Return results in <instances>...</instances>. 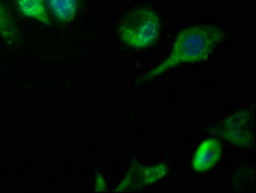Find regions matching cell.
<instances>
[{"label":"cell","instance_id":"277c9868","mask_svg":"<svg viewBox=\"0 0 256 193\" xmlns=\"http://www.w3.org/2000/svg\"><path fill=\"white\" fill-rule=\"evenodd\" d=\"M166 172H168V169L164 164L156 166L133 165L118 190H133L147 187L150 184L156 183L157 180L166 176Z\"/></svg>","mask_w":256,"mask_h":193},{"label":"cell","instance_id":"8992f818","mask_svg":"<svg viewBox=\"0 0 256 193\" xmlns=\"http://www.w3.org/2000/svg\"><path fill=\"white\" fill-rule=\"evenodd\" d=\"M50 18L60 24L72 22L82 10L84 0H46Z\"/></svg>","mask_w":256,"mask_h":193},{"label":"cell","instance_id":"ba28073f","mask_svg":"<svg viewBox=\"0 0 256 193\" xmlns=\"http://www.w3.org/2000/svg\"><path fill=\"white\" fill-rule=\"evenodd\" d=\"M0 36L6 46H14L21 42V34L10 10L0 3Z\"/></svg>","mask_w":256,"mask_h":193},{"label":"cell","instance_id":"3957f363","mask_svg":"<svg viewBox=\"0 0 256 193\" xmlns=\"http://www.w3.org/2000/svg\"><path fill=\"white\" fill-rule=\"evenodd\" d=\"M216 133L220 138L233 146L242 148L252 147L255 139L254 112L248 108L234 112L216 128Z\"/></svg>","mask_w":256,"mask_h":193},{"label":"cell","instance_id":"6da1fadb","mask_svg":"<svg viewBox=\"0 0 256 193\" xmlns=\"http://www.w3.org/2000/svg\"><path fill=\"white\" fill-rule=\"evenodd\" d=\"M226 31L214 24H197L179 31L172 42L169 56L139 78V82H148L172 68L183 64H201L214 54L223 42Z\"/></svg>","mask_w":256,"mask_h":193},{"label":"cell","instance_id":"52a82bcc","mask_svg":"<svg viewBox=\"0 0 256 193\" xmlns=\"http://www.w3.org/2000/svg\"><path fill=\"white\" fill-rule=\"evenodd\" d=\"M16 6L20 13L40 22L42 24H50L52 18L49 14L46 0H16Z\"/></svg>","mask_w":256,"mask_h":193},{"label":"cell","instance_id":"5b68a950","mask_svg":"<svg viewBox=\"0 0 256 193\" xmlns=\"http://www.w3.org/2000/svg\"><path fill=\"white\" fill-rule=\"evenodd\" d=\"M222 156V144L216 138H208L197 147L192 158V169L196 172H205L215 168Z\"/></svg>","mask_w":256,"mask_h":193},{"label":"cell","instance_id":"7a4b0ae2","mask_svg":"<svg viewBox=\"0 0 256 193\" xmlns=\"http://www.w3.org/2000/svg\"><path fill=\"white\" fill-rule=\"evenodd\" d=\"M161 32V21L151 6H139L128 13L118 24V38L129 48L144 49L154 46Z\"/></svg>","mask_w":256,"mask_h":193}]
</instances>
